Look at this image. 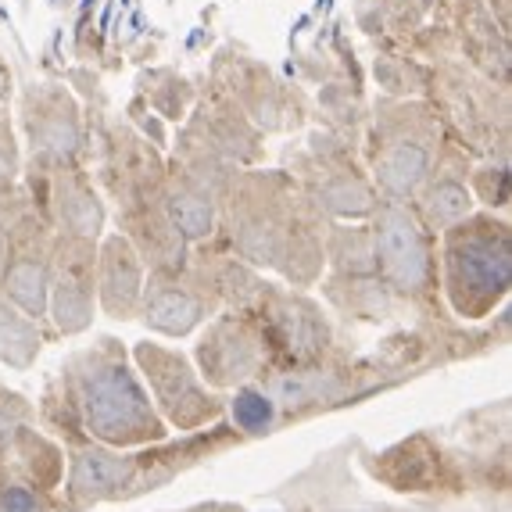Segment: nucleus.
Wrapping results in <instances>:
<instances>
[{"mask_svg": "<svg viewBox=\"0 0 512 512\" xmlns=\"http://www.w3.org/2000/svg\"><path fill=\"white\" fill-rule=\"evenodd\" d=\"M140 90L147 94V101H151L154 111H162L165 119H183V108L176 101H172V94L180 97H194V90H190V83L180 76V72L172 69H151L140 76Z\"/></svg>", "mask_w": 512, "mask_h": 512, "instance_id": "f3484780", "label": "nucleus"}, {"mask_svg": "<svg viewBox=\"0 0 512 512\" xmlns=\"http://www.w3.org/2000/svg\"><path fill=\"white\" fill-rule=\"evenodd\" d=\"M18 119L26 129L33 158L76 162L83 151V115L76 97L61 83H26L18 94Z\"/></svg>", "mask_w": 512, "mask_h": 512, "instance_id": "20e7f679", "label": "nucleus"}, {"mask_svg": "<svg viewBox=\"0 0 512 512\" xmlns=\"http://www.w3.org/2000/svg\"><path fill=\"white\" fill-rule=\"evenodd\" d=\"M101 305L115 319H126L140 301V258L122 237H108L101 248Z\"/></svg>", "mask_w": 512, "mask_h": 512, "instance_id": "6e6552de", "label": "nucleus"}, {"mask_svg": "<svg viewBox=\"0 0 512 512\" xmlns=\"http://www.w3.org/2000/svg\"><path fill=\"white\" fill-rule=\"evenodd\" d=\"M470 208V190L455 176H437L423 194V215H427L430 226H455V222L470 219Z\"/></svg>", "mask_w": 512, "mask_h": 512, "instance_id": "2eb2a0df", "label": "nucleus"}, {"mask_svg": "<svg viewBox=\"0 0 512 512\" xmlns=\"http://www.w3.org/2000/svg\"><path fill=\"white\" fill-rule=\"evenodd\" d=\"M140 298H144L147 326H154V330H162V333H172V337L194 330L197 319L205 316V305H201L187 287H180L176 280L151 283L147 294H140Z\"/></svg>", "mask_w": 512, "mask_h": 512, "instance_id": "9b49d317", "label": "nucleus"}, {"mask_svg": "<svg viewBox=\"0 0 512 512\" xmlns=\"http://www.w3.org/2000/svg\"><path fill=\"white\" fill-rule=\"evenodd\" d=\"M448 251H444V269H448V287H452L455 305L466 308L491 305L509 291L512 276V251L505 222L491 219H462L448 226Z\"/></svg>", "mask_w": 512, "mask_h": 512, "instance_id": "f03ea898", "label": "nucleus"}, {"mask_svg": "<svg viewBox=\"0 0 512 512\" xmlns=\"http://www.w3.org/2000/svg\"><path fill=\"white\" fill-rule=\"evenodd\" d=\"M58 165V215L69 226L72 237H94L101 230V205H97L94 190L86 187L76 176L72 162H54Z\"/></svg>", "mask_w": 512, "mask_h": 512, "instance_id": "ddd939ff", "label": "nucleus"}, {"mask_svg": "<svg viewBox=\"0 0 512 512\" xmlns=\"http://www.w3.org/2000/svg\"><path fill=\"white\" fill-rule=\"evenodd\" d=\"M47 305L65 333H76L90 323L94 316V248L86 244V237H72L65 244Z\"/></svg>", "mask_w": 512, "mask_h": 512, "instance_id": "0eeeda50", "label": "nucleus"}, {"mask_svg": "<svg viewBox=\"0 0 512 512\" xmlns=\"http://www.w3.org/2000/svg\"><path fill=\"white\" fill-rule=\"evenodd\" d=\"M137 359L165 405H172L176 412H180V405H190V412H201V391L194 384V373L176 351H165L158 344H140Z\"/></svg>", "mask_w": 512, "mask_h": 512, "instance_id": "1a4fd4ad", "label": "nucleus"}, {"mask_svg": "<svg viewBox=\"0 0 512 512\" xmlns=\"http://www.w3.org/2000/svg\"><path fill=\"white\" fill-rule=\"evenodd\" d=\"M373 262L394 291L416 294L430 280V244L427 230L402 201H384L373 230Z\"/></svg>", "mask_w": 512, "mask_h": 512, "instance_id": "39448f33", "label": "nucleus"}, {"mask_svg": "<svg viewBox=\"0 0 512 512\" xmlns=\"http://www.w3.org/2000/svg\"><path fill=\"white\" fill-rule=\"evenodd\" d=\"M36 351H40L36 326L0 298V359L11 366H29Z\"/></svg>", "mask_w": 512, "mask_h": 512, "instance_id": "dca6fc26", "label": "nucleus"}, {"mask_svg": "<svg viewBox=\"0 0 512 512\" xmlns=\"http://www.w3.org/2000/svg\"><path fill=\"white\" fill-rule=\"evenodd\" d=\"M269 416H273V405H269V398L265 394H255V391H244L237 398V419H240V427H265L269 423Z\"/></svg>", "mask_w": 512, "mask_h": 512, "instance_id": "6ab92c4d", "label": "nucleus"}, {"mask_svg": "<svg viewBox=\"0 0 512 512\" xmlns=\"http://www.w3.org/2000/svg\"><path fill=\"white\" fill-rule=\"evenodd\" d=\"M212 79H215V86H222V90L237 101V108L244 111L251 122H258V126H265V129L280 126V115H283L280 83H276L273 72L265 69L262 61L237 51V47H226V51L215 54Z\"/></svg>", "mask_w": 512, "mask_h": 512, "instance_id": "423d86ee", "label": "nucleus"}, {"mask_svg": "<svg viewBox=\"0 0 512 512\" xmlns=\"http://www.w3.org/2000/svg\"><path fill=\"white\" fill-rule=\"evenodd\" d=\"M4 291L26 316L40 319L47 312V294H51V269L40 251H22V255L4 262Z\"/></svg>", "mask_w": 512, "mask_h": 512, "instance_id": "f8f14e48", "label": "nucleus"}, {"mask_svg": "<svg viewBox=\"0 0 512 512\" xmlns=\"http://www.w3.org/2000/svg\"><path fill=\"white\" fill-rule=\"evenodd\" d=\"M165 212H169L176 233L187 240L208 237L215 226V201L205 183H197L194 176H172L169 190H165Z\"/></svg>", "mask_w": 512, "mask_h": 512, "instance_id": "9d476101", "label": "nucleus"}, {"mask_svg": "<svg viewBox=\"0 0 512 512\" xmlns=\"http://www.w3.org/2000/svg\"><path fill=\"white\" fill-rule=\"evenodd\" d=\"M11 97V69H8V58L0 54V104Z\"/></svg>", "mask_w": 512, "mask_h": 512, "instance_id": "4be33fe9", "label": "nucleus"}, {"mask_svg": "<svg viewBox=\"0 0 512 512\" xmlns=\"http://www.w3.org/2000/svg\"><path fill=\"white\" fill-rule=\"evenodd\" d=\"M79 398L86 423L101 437H140L154 427L151 402L140 391L137 376L111 348L86 351L79 359Z\"/></svg>", "mask_w": 512, "mask_h": 512, "instance_id": "7ed1b4c3", "label": "nucleus"}, {"mask_svg": "<svg viewBox=\"0 0 512 512\" xmlns=\"http://www.w3.org/2000/svg\"><path fill=\"white\" fill-rule=\"evenodd\" d=\"M201 359H205V366L212 369L219 380H226V376H244L255 366V341L248 337L244 326L219 323L212 330V337H205V344H201Z\"/></svg>", "mask_w": 512, "mask_h": 512, "instance_id": "4468645a", "label": "nucleus"}, {"mask_svg": "<svg viewBox=\"0 0 512 512\" xmlns=\"http://www.w3.org/2000/svg\"><path fill=\"white\" fill-rule=\"evenodd\" d=\"M376 183L391 194V201H405L416 194L434 172L437 151V115L419 101H380L376 104Z\"/></svg>", "mask_w": 512, "mask_h": 512, "instance_id": "f257e3e1", "label": "nucleus"}, {"mask_svg": "<svg viewBox=\"0 0 512 512\" xmlns=\"http://www.w3.org/2000/svg\"><path fill=\"white\" fill-rule=\"evenodd\" d=\"M18 172V151H15V133H11L8 108L0 104V187L11 183V176Z\"/></svg>", "mask_w": 512, "mask_h": 512, "instance_id": "aec40b11", "label": "nucleus"}, {"mask_svg": "<svg viewBox=\"0 0 512 512\" xmlns=\"http://www.w3.org/2000/svg\"><path fill=\"white\" fill-rule=\"evenodd\" d=\"M0 509L4 512H36V502L26 495V491H8L4 502H0Z\"/></svg>", "mask_w": 512, "mask_h": 512, "instance_id": "412c9836", "label": "nucleus"}, {"mask_svg": "<svg viewBox=\"0 0 512 512\" xmlns=\"http://www.w3.org/2000/svg\"><path fill=\"white\" fill-rule=\"evenodd\" d=\"M126 480V462H119L115 455H83L76 466V487L79 491H108L119 487Z\"/></svg>", "mask_w": 512, "mask_h": 512, "instance_id": "a211bd4d", "label": "nucleus"}]
</instances>
